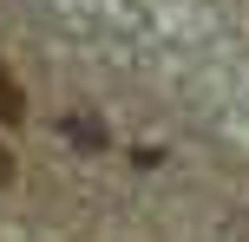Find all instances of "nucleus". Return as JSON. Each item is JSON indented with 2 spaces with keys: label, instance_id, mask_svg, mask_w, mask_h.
Returning <instances> with one entry per match:
<instances>
[{
  "label": "nucleus",
  "instance_id": "1",
  "mask_svg": "<svg viewBox=\"0 0 249 242\" xmlns=\"http://www.w3.org/2000/svg\"><path fill=\"white\" fill-rule=\"evenodd\" d=\"M20 118H26V92L0 72V125H20Z\"/></svg>",
  "mask_w": 249,
  "mask_h": 242
},
{
  "label": "nucleus",
  "instance_id": "2",
  "mask_svg": "<svg viewBox=\"0 0 249 242\" xmlns=\"http://www.w3.org/2000/svg\"><path fill=\"white\" fill-rule=\"evenodd\" d=\"M0 183H13V151L0 144Z\"/></svg>",
  "mask_w": 249,
  "mask_h": 242
}]
</instances>
